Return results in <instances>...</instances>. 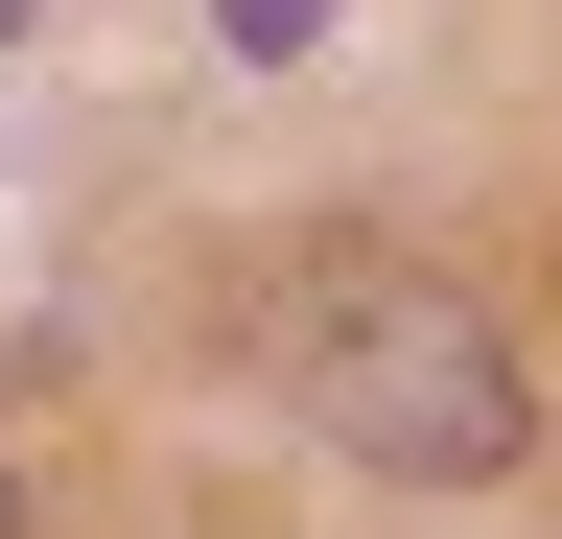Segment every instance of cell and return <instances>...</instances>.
Listing matches in <instances>:
<instances>
[{"label":"cell","instance_id":"cell-1","mask_svg":"<svg viewBox=\"0 0 562 539\" xmlns=\"http://www.w3.org/2000/svg\"><path fill=\"white\" fill-rule=\"evenodd\" d=\"M281 398H305L351 469H398V493H492L516 423H539L492 282H446V258H398V235H305L281 258Z\"/></svg>","mask_w":562,"mask_h":539},{"label":"cell","instance_id":"cell-2","mask_svg":"<svg viewBox=\"0 0 562 539\" xmlns=\"http://www.w3.org/2000/svg\"><path fill=\"white\" fill-rule=\"evenodd\" d=\"M0 539H24V493H0Z\"/></svg>","mask_w":562,"mask_h":539},{"label":"cell","instance_id":"cell-3","mask_svg":"<svg viewBox=\"0 0 562 539\" xmlns=\"http://www.w3.org/2000/svg\"><path fill=\"white\" fill-rule=\"evenodd\" d=\"M0 24H24V0H0Z\"/></svg>","mask_w":562,"mask_h":539}]
</instances>
